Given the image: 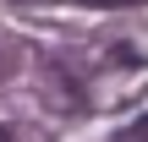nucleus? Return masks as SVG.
I'll return each mask as SVG.
<instances>
[{"mask_svg":"<svg viewBox=\"0 0 148 142\" xmlns=\"http://www.w3.org/2000/svg\"><path fill=\"white\" fill-rule=\"evenodd\" d=\"M0 142H16V137H11V131H5V126H0Z\"/></svg>","mask_w":148,"mask_h":142,"instance_id":"nucleus-4","label":"nucleus"},{"mask_svg":"<svg viewBox=\"0 0 148 142\" xmlns=\"http://www.w3.org/2000/svg\"><path fill=\"white\" fill-rule=\"evenodd\" d=\"M38 71H44V104H49V109H71V115H77V109L88 104V99H82L77 71H66L55 55H44V66H38Z\"/></svg>","mask_w":148,"mask_h":142,"instance_id":"nucleus-1","label":"nucleus"},{"mask_svg":"<svg viewBox=\"0 0 148 142\" xmlns=\"http://www.w3.org/2000/svg\"><path fill=\"white\" fill-rule=\"evenodd\" d=\"M11 71H16V49H5V44H0V82H5Z\"/></svg>","mask_w":148,"mask_h":142,"instance_id":"nucleus-3","label":"nucleus"},{"mask_svg":"<svg viewBox=\"0 0 148 142\" xmlns=\"http://www.w3.org/2000/svg\"><path fill=\"white\" fill-rule=\"evenodd\" d=\"M77 5H88V11H121V5H148V0H77Z\"/></svg>","mask_w":148,"mask_h":142,"instance_id":"nucleus-2","label":"nucleus"}]
</instances>
